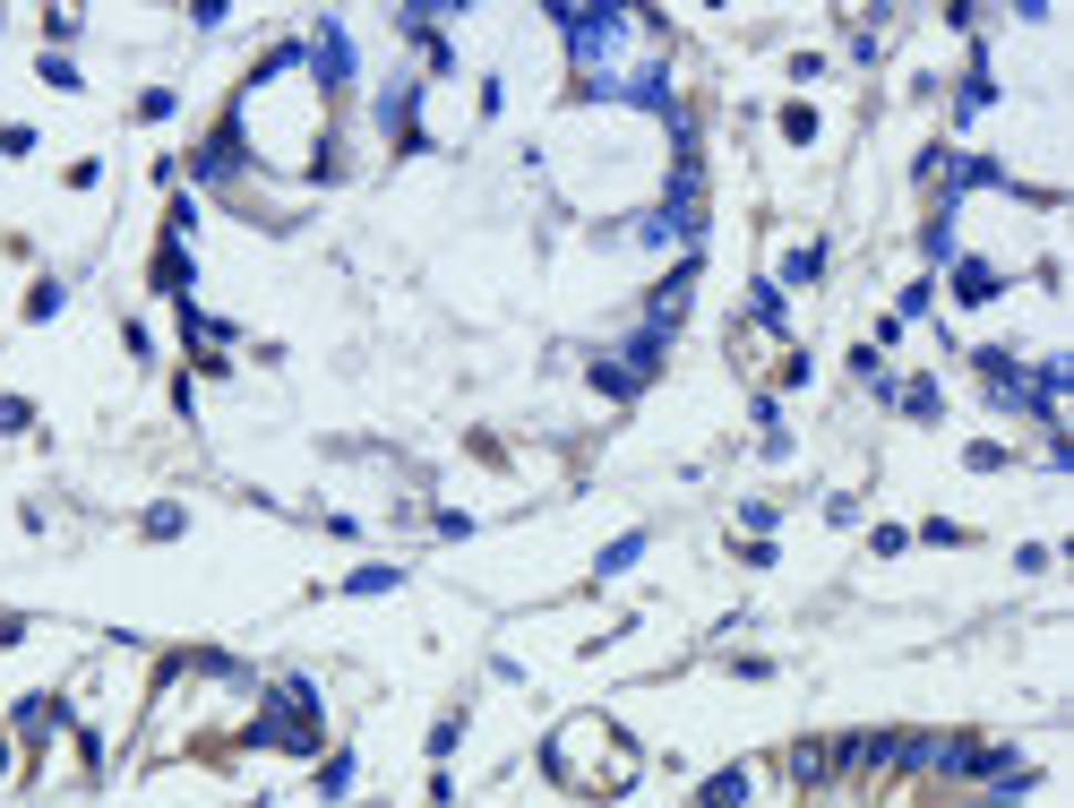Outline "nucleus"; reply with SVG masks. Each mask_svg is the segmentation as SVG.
I'll list each match as a JSON object with an SVG mask.
<instances>
[{
	"label": "nucleus",
	"mask_w": 1074,
	"mask_h": 808,
	"mask_svg": "<svg viewBox=\"0 0 1074 808\" xmlns=\"http://www.w3.org/2000/svg\"><path fill=\"white\" fill-rule=\"evenodd\" d=\"M998 293V267H963V301H989Z\"/></svg>",
	"instance_id": "20e7f679"
},
{
	"label": "nucleus",
	"mask_w": 1074,
	"mask_h": 808,
	"mask_svg": "<svg viewBox=\"0 0 1074 808\" xmlns=\"http://www.w3.org/2000/svg\"><path fill=\"white\" fill-rule=\"evenodd\" d=\"M551 774L567 783V791H593V800H611V791H627L636 783V748H627L602 714H576V723H559L551 739Z\"/></svg>",
	"instance_id": "f257e3e1"
},
{
	"label": "nucleus",
	"mask_w": 1074,
	"mask_h": 808,
	"mask_svg": "<svg viewBox=\"0 0 1074 808\" xmlns=\"http://www.w3.org/2000/svg\"><path fill=\"white\" fill-rule=\"evenodd\" d=\"M345 783H352V757H345V748H336V757H327V766H318V791H327V800H336V791H345Z\"/></svg>",
	"instance_id": "7ed1b4c3"
},
{
	"label": "nucleus",
	"mask_w": 1074,
	"mask_h": 808,
	"mask_svg": "<svg viewBox=\"0 0 1074 808\" xmlns=\"http://www.w3.org/2000/svg\"><path fill=\"white\" fill-rule=\"evenodd\" d=\"M696 808H748V774H714V783L696 791Z\"/></svg>",
	"instance_id": "f03ea898"
}]
</instances>
